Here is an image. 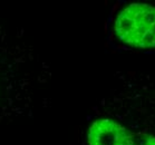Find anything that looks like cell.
I'll return each mask as SVG.
<instances>
[{"label": "cell", "instance_id": "3", "mask_svg": "<svg viewBox=\"0 0 155 145\" xmlns=\"http://www.w3.org/2000/svg\"><path fill=\"white\" fill-rule=\"evenodd\" d=\"M88 145H155V136L134 133L112 118L93 122L87 133Z\"/></svg>", "mask_w": 155, "mask_h": 145}, {"label": "cell", "instance_id": "1", "mask_svg": "<svg viewBox=\"0 0 155 145\" xmlns=\"http://www.w3.org/2000/svg\"><path fill=\"white\" fill-rule=\"evenodd\" d=\"M42 84L38 53L22 32L0 25V123L31 116Z\"/></svg>", "mask_w": 155, "mask_h": 145}, {"label": "cell", "instance_id": "2", "mask_svg": "<svg viewBox=\"0 0 155 145\" xmlns=\"http://www.w3.org/2000/svg\"><path fill=\"white\" fill-rule=\"evenodd\" d=\"M114 32L130 47H155V6L130 4L123 8L114 20Z\"/></svg>", "mask_w": 155, "mask_h": 145}]
</instances>
